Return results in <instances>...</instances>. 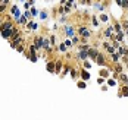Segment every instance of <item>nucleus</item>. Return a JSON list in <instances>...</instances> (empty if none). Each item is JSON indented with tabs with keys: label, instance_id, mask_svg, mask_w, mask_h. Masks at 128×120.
I'll return each instance as SVG.
<instances>
[{
	"label": "nucleus",
	"instance_id": "1",
	"mask_svg": "<svg viewBox=\"0 0 128 120\" xmlns=\"http://www.w3.org/2000/svg\"><path fill=\"white\" fill-rule=\"evenodd\" d=\"M12 40H13V41H10V45H12V47H16V48H18V47H19V43L22 41V37H21V34L18 32V34H16V35H15V37H13Z\"/></svg>",
	"mask_w": 128,
	"mask_h": 120
},
{
	"label": "nucleus",
	"instance_id": "2",
	"mask_svg": "<svg viewBox=\"0 0 128 120\" xmlns=\"http://www.w3.org/2000/svg\"><path fill=\"white\" fill-rule=\"evenodd\" d=\"M29 60L32 62V63H35L37 62V54H35V51H37V48H35V45H31L29 47Z\"/></svg>",
	"mask_w": 128,
	"mask_h": 120
},
{
	"label": "nucleus",
	"instance_id": "3",
	"mask_svg": "<svg viewBox=\"0 0 128 120\" xmlns=\"http://www.w3.org/2000/svg\"><path fill=\"white\" fill-rule=\"evenodd\" d=\"M87 54H88V57H90V59H93V60H96V59H97V56H99V51H97L96 48H88V51H87Z\"/></svg>",
	"mask_w": 128,
	"mask_h": 120
},
{
	"label": "nucleus",
	"instance_id": "4",
	"mask_svg": "<svg viewBox=\"0 0 128 120\" xmlns=\"http://www.w3.org/2000/svg\"><path fill=\"white\" fill-rule=\"evenodd\" d=\"M78 32H80V34H81L84 38H88V37H90V31H88L85 26H81V28L78 29Z\"/></svg>",
	"mask_w": 128,
	"mask_h": 120
},
{
	"label": "nucleus",
	"instance_id": "5",
	"mask_svg": "<svg viewBox=\"0 0 128 120\" xmlns=\"http://www.w3.org/2000/svg\"><path fill=\"white\" fill-rule=\"evenodd\" d=\"M9 28H13V25H12V22H10V21H7V22H4V23H1V25H0V32H1V31H4V29H9Z\"/></svg>",
	"mask_w": 128,
	"mask_h": 120
},
{
	"label": "nucleus",
	"instance_id": "6",
	"mask_svg": "<svg viewBox=\"0 0 128 120\" xmlns=\"http://www.w3.org/2000/svg\"><path fill=\"white\" fill-rule=\"evenodd\" d=\"M96 63H97L99 66H105V56L99 53V56H97V59H96Z\"/></svg>",
	"mask_w": 128,
	"mask_h": 120
},
{
	"label": "nucleus",
	"instance_id": "7",
	"mask_svg": "<svg viewBox=\"0 0 128 120\" xmlns=\"http://www.w3.org/2000/svg\"><path fill=\"white\" fill-rule=\"evenodd\" d=\"M43 40L44 38H41V37H37L34 41H35V48H41L43 47Z\"/></svg>",
	"mask_w": 128,
	"mask_h": 120
},
{
	"label": "nucleus",
	"instance_id": "8",
	"mask_svg": "<svg viewBox=\"0 0 128 120\" xmlns=\"http://www.w3.org/2000/svg\"><path fill=\"white\" fill-rule=\"evenodd\" d=\"M47 70L49 72H55L56 70V63L55 62H49L47 63Z\"/></svg>",
	"mask_w": 128,
	"mask_h": 120
},
{
	"label": "nucleus",
	"instance_id": "9",
	"mask_svg": "<svg viewBox=\"0 0 128 120\" xmlns=\"http://www.w3.org/2000/svg\"><path fill=\"white\" fill-rule=\"evenodd\" d=\"M103 45H105V47H106V48H108V53H109V54H111V56H112V54H114V53H115V48H114V47H112V45H111V44H109V43H105V44H103Z\"/></svg>",
	"mask_w": 128,
	"mask_h": 120
},
{
	"label": "nucleus",
	"instance_id": "10",
	"mask_svg": "<svg viewBox=\"0 0 128 120\" xmlns=\"http://www.w3.org/2000/svg\"><path fill=\"white\" fill-rule=\"evenodd\" d=\"M65 32H66V35H69V37L74 38V29H72V26H66L65 28Z\"/></svg>",
	"mask_w": 128,
	"mask_h": 120
},
{
	"label": "nucleus",
	"instance_id": "11",
	"mask_svg": "<svg viewBox=\"0 0 128 120\" xmlns=\"http://www.w3.org/2000/svg\"><path fill=\"white\" fill-rule=\"evenodd\" d=\"M81 78H83L84 81H87V79H90V73L84 69V70H81Z\"/></svg>",
	"mask_w": 128,
	"mask_h": 120
},
{
	"label": "nucleus",
	"instance_id": "12",
	"mask_svg": "<svg viewBox=\"0 0 128 120\" xmlns=\"http://www.w3.org/2000/svg\"><path fill=\"white\" fill-rule=\"evenodd\" d=\"M27 26H28L29 29H34V31H35V29L38 28V25H37L35 22H28V25H27Z\"/></svg>",
	"mask_w": 128,
	"mask_h": 120
},
{
	"label": "nucleus",
	"instance_id": "13",
	"mask_svg": "<svg viewBox=\"0 0 128 120\" xmlns=\"http://www.w3.org/2000/svg\"><path fill=\"white\" fill-rule=\"evenodd\" d=\"M80 59H83V60H85L87 57H88V54H87V51H83V50H80Z\"/></svg>",
	"mask_w": 128,
	"mask_h": 120
},
{
	"label": "nucleus",
	"instance_id": "14",
	"mask_svg": "<svg viewBox=\"0 0 128 120\" xmlns=\"http://www.w3.org/2000/svg\"><path fill=\"white\" fill-rule=\"evenodd\" d=\"M116 4H119V6H122V7H128V1L127 0H118Z\"/></svg>",
	"mask_w": 128,
	"mask_h": 120
},
{
	"label": "nucleus",
	"instance_id": "15",
	"mask_svg": "<svg viewBox=\"0 0 128 120\" xmlns=\"http://www.w3.org/2000/svg\"><path fill=\"white\" fill-rule=\"evenodd\" d=\"M60 69H62V62L59 60V62H56V73H60Z\"/></svg>",
	"mask_w": 128,
	"mask_h": 120
},
{
	"label": "nucleus",
	"instance_id": "16",
	"mask_svg": "<svg viewBox=\"0 0 128 120\" xmlns=\"http://www.w3.org/2000/svg\"><path fill=\"white\" fill-rule=\"evenodd\" d=\"M108 76H109V72H108L106 69L100 70V78H108Z\"/></svg>",
	"mask_w": 128,
	"mask_h": 120
},
{
	"label": "nucleus",
	"instance_id": "17",
	"mask_svg": "<svg viewBox=\"0 0 128 120\" xmlns=\"http://www.w3.org/2000/svg\"><path fill=\"white\" fill-rule=\"evenodd\" d=\"M7 4H9V0H4V1H3V4H0V12H3V10L6 9V6H7Z\"/></svg>",
	"mask_w": 128,
	"mask_h": 120
},
{
	"label": "nucleus",
	"instance_id": "18",
	"mask_svg": "<svg viewBox=\"0 0 128 120\" xmlns=\"http://www.w3.org/2000/svg\"><path fill=\"white\" fill-rule=\"evenodd\" d=\"M119 79H121V81H124L125 84H128V76H127V75H124V73H121V75H119Z\"/></svg>",
	"mask_w": 128,
	"mask_h": 120
},
{
	"label": "nucleus",
	"instance_id": "19",
	"mask_svg": "<svg viewBox=\"0 0 128 120\" xmlns=\"http://www.w3.org/2000/svg\"><path fill=\"white\" fill-rule=\"evenodd\" d=\"M112 31H114V26H109V28L106 29V32H105V35H106V37H111V34H112Z\"/></svg>",
	"mask_w": 128,
	"mask_h": 120
},
{
	"label": "nucleus",
	"instance_id": "20",
	"mask_svg": "<svg viewBox=\"0 0 128 120\" xmlns=\"http://www.w3.org/2000/svg\"><path fill=\"white\" fill-rule=\"evenodd\" d=\"M78 88H81V89H85V88H87V85H85V82H84V81H83V82L80 81V82H78Z\"/></svg>",
	"mask_w": 128,
	"mask_h": 120
},
{
	"label": "nucleus",
	"instance_id": "21",
	"mask_svg": "<svg viewBox=\"0 0 128 120\" xmlns=\"http://www.w3.org/2000/svg\"><path fill=\"white\" fill-rule=\"evenodd\" d=\"M19 23H22V25H28V22H27V18H25V16H22V18L19 19Z\"/></svg>",
	"mask_w": 128,
	"mask_h": 120
},
{
	"label": "nucleus",
	"instance_id": "22",
	"mask_svg": "<svg viewBox=\"0 0 128 120\" xmlns=\"http://www.w3.org/2000/svg\"><path fill=\"white\" fill-rule=\"evenodd\" d=\"M32 4H34V1H25V4H24V6H25V9H29Z\"/></svg>",
	"mask_w": 128,
	"mask_h": 120
},
{
	"label": "nucleus",
	"instance_id": "23",
	"mask_svg": "<svg viewBox=\"0 0 128 120\" xmlns=\"http://www.w3.org/2000/svg\"><path fill=\"white\" fill-rule=\"evenodd\" d=\"M100 19H102V21H103V22H108V19H109V16H108V15H106V13H103V15H102V16H100Z\"/></svg>",
	"mask_w": 128,
	"mask_h": 120
},
{
	"label": "nucleus",
	"instance_id": "24",
	"mask_svg": "<svg viewBox=\"0 0 128 120\" xmlns=\"http://www.w3.org/2000/svg\"><path fill=\"white\" fill-rule=\"evenodd\" d=\"M29 12H31V15H32V16H37V15H38V12H37V9H35V7H32Z\"/></svg>",
	"mask_w": 128,
	"mask_h": 120
},
{
	"label": "nucleus",
	"instance_id": "25",
	"mask_svg": "<svg viewBox=\"0 0 128 120\" xmlns=\"http://www.w3.org/2000/svg\"><path fill=\"white\" fill-rule=\"evenodd\" d=\"M112 60H114V62H118V60H119V54H115V53H114V54H112Z\"/></svg>",
	"mask_w": 128,
	"mask_h": 120
},
{
	"label": "nucleus",
	"instance_id": "26",
	"mask_svg": "<svg viewBox=\"0 0 128 120\" xmlns=\"http://www.w3.org/2000/svg\"><path fill=\"white\" fill-rule=\"evenodd\" d=\"M46 18H47V13L46 12H41L40 13V19H46Z\"/></svg>",
	"mask_w": 128,
	"mask_h": 120
},
{
	"label": "nucleus",
	"instance_id": "27",
	"mask_svg": "<svg viewBox=\"0 0 128 120\" xmlns=\"http://www.w3.org/2000/svg\"><path fill=\"white\" fill-rule=\"evenodd\" d=\"M59 50H60V51H66V45H65V44H60V45H59Z\"/></svg>",
	"mask_w": 128,
	"mask_h": 120
},
{
	"label": "nucleus",
	"instance_id": "28",
	"mask_svg": "<svg viewBox=\"0 0 128 120\" xmlns=\"http://www.w3.org/2000/svg\"><path fill=\"white\" fill-rule=\"evenodd\" d=\"M109 85H111V87H115V85H116V81H115V79H109Z\"/></svg>",
	"mask_w": 128,
	"mask_h": 120
},
{
	"label": "nucleus",
	"instance_id": "29",
	"mask_svg": "<svg viewBox=\"0 0 128 120\" xmlns=\"http://www.w3.org/2000/svg\"><path fill=\"white\" fill-rule=\"evenodd\" d=\"M24 16H25V18H31L32 15H31V12H28V10H27V12L24 13Z\"/></svg>",
	"mask_w": 128,
	"mask_h": 120
},
{
	"label": "nucleus",
	"instance_id": "30",
	"mask_svg": "<svg viewBox=\"0 0 128 120\" xmlns=\"http://www.w3.org/2000/svg\"><path fill=\"white\" fill-rule=\"evenodd\" d=\"M84 67H85V69H90V67H91V65H90L88 62H84Z\"/></svg>",
	"mask_w": 128,
	"mask_h": 120
},
{
	"label": "nucleus",
	"instance_id": "31",
	"mask_svg": "<svg viewBox=\"0 0 128 120\" xmlns=\"http://www.w3.org/2000/svg\"><path fill=\"white\" fill-rule=\"evenodd\" d=\"M71 73H72V75H71V76H72V78H74V79H75V78H77V76H78V75H77V72H75V70H72V69H71Z\"/></svg>",
	"mask_w": 128,
	"mask_h": 120
},
{
	"label": "nucleus",
	"instance_id": "32",
	"mask_svg": "<svg viewBox=\"0 0 128 120\" xmlns=\"http://www.w3.org/2000/svg\"><path fill=\"white\" fill-rule=\"evenodd\" d=\"M65 45H69V47H71V45H72V41H69V40H66V41H65Z\"/></svg>",
	"mask_w": 128,
	"mask_h": 120
},
{
	"label": "nucleus",
	"instance_id": "33",
	"mask_svg": "<svg viewBox=\"0 0 128 120\" xmlns=\"http://www.w3.org/2000/svg\"><path fill=\"white\" fill-rule=\"evenodd\" d=\"M18 51H19V53H24V45H19V47H18Z\"/></svg>",
	"mask_w": 128,
	"mask_h": 120
},
{
	"label": "nucleus",
	"instance_id": "34",
	"mask_svg": "<svg viewBox=\"0 0 128 120\" xmlns=\"http://www.w3.org/2000/svg\"><path fill=\"white\" fill-rule=\"evenodd\" d=\"M122 95H128V87H124V94Z\"/></svg>",
	"mask_w": 128,
	"mask_h": 120
},
{
	"label": "nucleus",
	"instance_id": "35",
	"mask_svg": "<svg viewBox=\"0 0 128 120\" xmlns=\"http://www.w3.org/2000/svg\"><path fill=\"white\" fill-rule=\"evenodd\" d=\"M125 34H127V35H128V28H127V29H125Z\"/></svg>",
	"mask_w": 128,
	"mask_h": 120
},
{
	"label": "nucleus",
	"instance_id": "36",
	"mask_svg": "<svg viewBox=\"0 0 128 120\" xmlns=\"http://www.w3.org/2000/svg\"><path fill=\"white\" fill-rule=\"evenodd\" d=\"M0 23H1V19H0Z\"/></svg>",
	"mask_w": 128,
	"mask_h": 120
},
{
	"label": "nucleus",
	"instance_id": "37",
	"mask_svg": "<svg viewBox=\"0 0 128 120\" xmlns=\"http://www.w3.org/2000/svg\"><path fill=\"white\" fill-rule=\"evenodd\" d=\"M127 67H128V63H127Z\"/></svg>",
	"mask_w": 128,
	"mask_h": 120
}]
</instances>
